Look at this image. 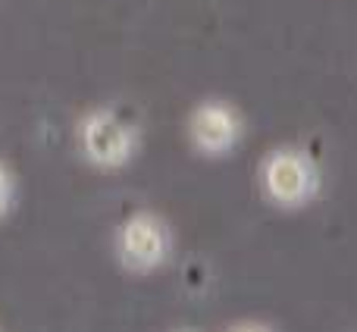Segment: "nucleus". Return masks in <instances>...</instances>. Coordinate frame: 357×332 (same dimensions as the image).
Instances as JSON below:
<instances>
[{"mask_svg":"<svg viewBox=\"0 0 357 332\" xmlns=\"http://www.w3.org/2000/svg\"><path fill=\"white\" fill-rule=\"evenodd\" d=\"M260 191L279 210H298L320 191V166L304 148L282 144L260 160Z\"/></svg>","mask_w":357,"mask_h":332,"instance_id":"f257e3e1","label":"nucleus"},{"mask_svg":"<svg viewBox=\"0 0 357 332\" xmlns=\"http://www.w3.org/2000/svg\"><path fill=\"white\" fill-rule=\"evenodd\" d=\"M79 151L94 169H123L138 154V129L113 107H91L82 113L79 129Z\"/></svg>","mask_w":357,"mask_h":332,"instance_id":"f03ea898","label":"nucleus"},{"mask_svg":"<svg viewBox=\"0 0 357 332\" xmlns=\"http://www.w3.org/2000/svg\"><path fill=\"white\" fill-rule=\"evenodd\" d=\"M169 248H173V235L169 226L151 210H138L113 235V251L123 270L129 273H154L169 260Z\"/></svg>","mask_w":357,"mask_h":332,"instance_id":"7ed1b4c3","label":"nucleus"},{"mask_svg":"<svg viewBox=\"0 0 357 332\" xmlns=\"http://www.w3.org/2000/svg\"><path fill=\"white\" fill-rule=\"evenodd\" d=\"M185 132H188V142L197 154L226 157L241 144L245 119H241V113L235 104L220 100V98H210V100H201V104L188 113Z\"/></svg>","mask_w":357,"mask_h":332,"instance_id":"20e7f679","label":"nucleus"},{"mask_svg":"<svg viewBox=\"0 0 357 332\" xmlns=\"http://www.w3.org/2000/svg\"><path fill=\"white\" fill-rule=\"evenodd\" d=\"M13 204H16V176L6 166V160H0V222L10 216Z\"/></svg>","mask_w":357,"mask_h":332,"instance_id":"39448f33","label":"nucleus"},{"mask_svg":"<svg viewBox=\"0 0 357 332\" xmlns=\"http://www.w3.org/2000/svg\"><path fill=\"white\" fill-rule=\"evenodd\" d=\"M229 332H273V329L264 326V323H238V326H232Z\"/></svg>","mask_w":357,"mask_h":332,"instance_id":"423d86ee","label":"nucleus"},{"mask_svg":"<svg viewBox=\"0 0 357 332\" xmlns=\"http://www.w3.org/2000/svg\"><path fill=\"white\" fill-rule=\"evenodd\" d=\"M176 332H195V329H176Z\"/></svg>","mask_w":357,"mask_h":332,"instance_id":"0eeeda50","label":"nucleus"}]
</instances>
